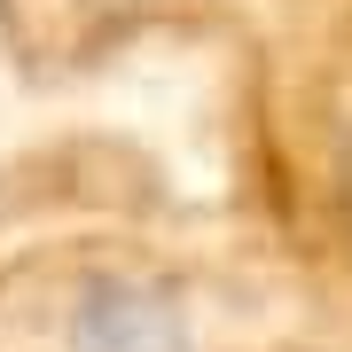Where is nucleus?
<instances>
[{"mask_svg": "<svg viewBox=\"0 0 352 352\" xmlns=\"http://www.w3.org/2000/svg\"><path fill=\"white\" fill-rule=\"evenodd\" d=\"M71 352H196V344H188V321L173 314V298H157L141 282H110L87 298Z\"/></svg>", "mask_w": 352, "mask_h": 352, "instance_id": "f257e3e1", "label": "nucleus"}]
</instances>
